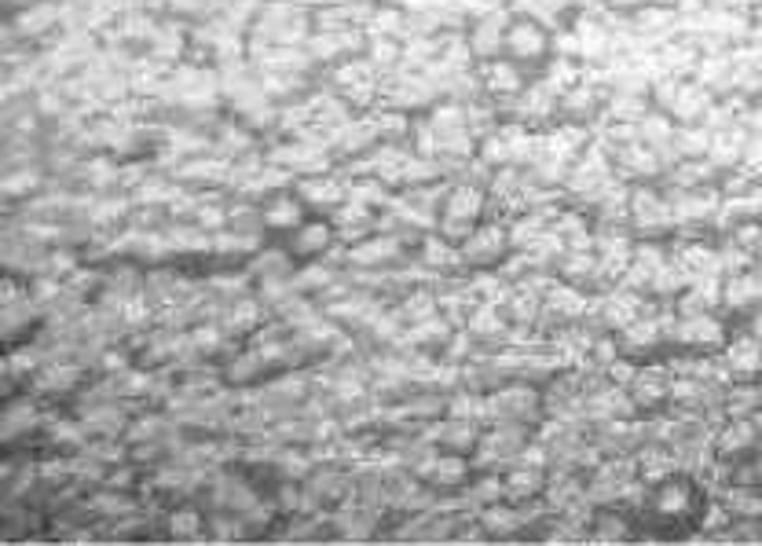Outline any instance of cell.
<instances>
[{
  "label": "cell",
  "mask_w": 762,
  "mask_h": 546,
  "mask_svg": "<svg viewBox=\"0 0 762 546\" xmlns=\"http://www.w3.org/2000/svg\"><path fill=\"white\" fill-rule=\"evenodd\" d=\"M730 327L719 312H678L671 319V352L682 356H711L722 352L730 341Z\"/></svg>",
  "instance_id": "cell-6"
},
{
  "label": "cell",
  "mask_w": 762,
  "mask_h": 546,
  "mask_svg": "<svg viewBox=\"0 0 762 546\" xmlns=\"http://www.w3.org/2000/svg\"><path fill=\"white\" fill-rule=\"evenodd\" d=\"M305 217H308V206L297 192H279L276 198H268L260 206V228L271 235H290Z\"/></svg>",
  "instance_id": "cell-19"
},
{
  "label": "cell",
  "mask_w": 762,
  "mask_h": 546,
  "mask_svg": "<svg viewBox=\"0 0 762 546\" xmlns=\"http://www.w3.org/2000/svg\"><path fill=\"white\" fill-rule=\"evenodd\" d=\"M466 330L476 338V341H484V346H492V341L498 338H506L509 330H514V323H509V316H506V308H498L492 301H484V305H476L473 312L466 316Z\"/></svg>",
  "instance_id": "cell-22"
},
{
  "label": "cell",
  "mask_w": 762,
  "mask_h": 546,
  "mask_svg": "<svg viewBox=\"0 0 762 546\" xmlns=\"http://www.w3.org/2000/svg\"><path fill=\"white\" fill-rule=\"evenodd\" d=\"M605 4L616 8V11H624V16H635L638 8H646V0H605Z\"/></svg>",
  "instance_id": "cell-27"
},
{
  "label": "cell",
  "mask_w": 762,
  "mask_h": 546,
  "mask_svg": "<svg viewBox=\"0 0 762 546\" xmlns=\"http://www.w3.org/2000/svg\"><path fill=\"white\" fill-rule=\"evenodd\" d=\"M627 228L635 239H646V243L675 235L678 224H675L671 198H663L652 184H635L630 187V202H627Z\"/></svg>",
  "instance_id": "cell-5"
},
{
  "label": "cell",
  "mask_w": 762,
  "mask_h": 546,
  "mask_svg": "<svg viewBox=\"0 0 762 546\" xmlns=\"http://www.w3.org/2000/svg\"><path fill=\"white\" fill-rule=\"evenodd\" d=\"M411 470H414V477H419L422 488H429L433 495H462V492H470L476 473H481L470 455H455V451H440V447H433L429 455H422Z\"/></svg>",
  "instance_id": "cell-4"
},
{
  "label": "cell",
  "mask_w": 762,
  "mask_h": 546,
  "mask_svg": "<svg viewBox=\"0 0 762 546\" xmlns=\"http://www.w3.org/2000/svg\"><path fill=\"white\" fill-rule=\"evenodd\" d=\"M349 492L352 481L341 470H312V477H308V495H316L327 506H338L341 498H349Z\"/></svg>",
  "instance_id": "cell-25"
},
{
  "label": "cell",
  "mask_w": 762,
  "mask_h": 546,
  "mask_svg": "<svg viewBox=\"0 0 762 546\" xmlns=\"http://www.w3.org/2000/svg\"><path fill=\"white\" fill-rule=\"evenodd\" d=\"M722 367L730 374V382H762V338H755L744 327V334L725 341Z\"/></svg>",
  "instance_id": "cell-17"
},
{
  "label": "cell",
  "mask_w": 762,
  "mask_h": 546,
  "mask_svg": "<svg viewBox=\"0 0 762 546\" xmlns=\"http://www.w3.org/2000/svg\"><path fill=\"white\" fill-rule=\"evenodd\" d=\"M708 514V492L689 470H671L663 477L649 481L646 503H641V521L663 536H686Z\"/></svg>",
  "instance_id": "cell-1"
},
{
  "label": "cell",
  "mask_w": 762,
  "mask_h": 546,
  "mask_svg": "<svg viewBox=\"0 0 762 546\" xmlns=\"http://www.w3.org/2000/svg\"><path fill=\"white\" fill-rule=\"evenodd\" d=\"M202 528H206V521H202V514H198L195 506L176 509V514L169 517V532H173V536H198Z\"/></svg>",
  "instance_id": "cell-26"
},
{
  "label": "cell",
  "mask_w": 762,
  "mask_h": 546,
  "mask_svg": "<svg viewBox=\"0 0 762 546\" xmlns=\"http://www.w3.org/2000/svg\"><path fill=\"white\" fill-rule=\"evenodd\" d=\"M487 411H492L495 422L521 425V430L535 433V425L546 419V393H543V385L506 382L487 396Z\"/></svg>",
  "instance_id": "cell-7"
},
{
  "label": "cell",
  "mask_w": 762,
  "mask_h": 546,
  "mask_svg": "<svg viewBox=\"0 0 762 546\" xmlns=\"http://www.w3.org/2000/svg\"><path fill=\"white\" fill-rule=\"evenodd\" d=\"M748 144H752V133L741 125H725L719 128V133H711V147H708V158L719 165L722 173H730L733 165H744V154H748Z\"/></svg>",
  "instance_id": "cell-21"
},
{
  "label": "cell",
  "mask_w": 762,
  "mask_h": 546,
  "mask_svg": "<svg viewBox=\"0 0 762 546\" xmlns=\"http://www.w3.org/2000/svg\"><path fill=\"white\" fill-rule=\"evenodd\" d=\"M509 19H514V11H498V8H487V11H481V16L470 19L466 49H470V55L476 59V63H487V59L506 55Z\"/></svg>",
  "instance_id": "cell-14"
},
{
  "label": "cell",
  "mask_w": 762,
  "mask_h": 546,
  "mask_svg": "<svg viewBox=\"0 0 762 546\" xmlns=\"http://www.w3.org/2000/svg\"><path fill=\"white\" fill-rule=\"evenodd\" d=\"M481 436H484V425L476 419H462V414H447V422L436 430V441L433 447L440 451H455V455H476V447H481Z\"/></svg>",
  "instance_id": "cell-20"
},
{
  "label": "cell",
  "mask_w": 762,
  "mask_h": 546,
  "mask_svg": "<svg viewBox=\"0 0 762 546\" xmlns=\"http://www.w3.org/2000/svg\"><path fill=\"white\" fill-rule=\"evenodd\" d=\"M333 243H338V220L330 217H316V213H308V217L297 224V228L286 235V254H290L294 265H316V260H323Z\"/></svg>",
  "instance_id": "cell-11"
},
{
  "label": "cell",
  "mask_w": 762,
  "mask_h": 546,
  "mask_svg": "<svg viewBox=\"0 0 762 546\" xmlns=\"http://www.w3.org/2000/svg\"><path fill=\"white\" fill-rule=\"evenodd\" d=\"M671 385H675V378L667 374L660 363H641L630 371L627 396L635 403L638 414H657V411L671 408Z\"/></svg>",
  "instance_id": "cell-13"
},
{
  "label": "cell",
  "mask_w": 762,
  "mask_h": 546,
  "mask_svg": "<svg viewBox=\"0 0 762 546\" xmlns=\"http://www.w3.org/2000/svg\"><path fill=\"white\" fill-rule=\"evenodd\" d=\"M535 81L532 70H524L521 63H514L509 55H498V59H487V63H476V85L484 89L487 100L495 103H517L528 85Z\"/></svg>",
  "instance_id": "cell-9"
},
{
  "label": "cell",
  "mask_w": 762,
  "mask_h": 546,
  "mask_svg": "<svg viewBox=\"0 0 762 546\" xmlns=\"http://www.w3.org/2000/svg\"><path fill=\"white\" fill-rule=\"evenodd\" d=\"M503 492L509 503H539V498L550 492V470L543 466V462H524V455L514 462V466H506L503 473Z\"/></svg>",
  "instance_id": "cell-16"
},
{
  "label": "cell",
  "mask_w": 762,
  "mask_h": 546,
  "mask_svg": "<svg viewBox=\"0 0 762 546\" xmlns=\"http://www.w3.org/2000/svg\"><path fill=\"white\" fill-rule=\"evenodd\" d=\"M297 195L308 209H341L349 202V192H344L341 181L333 176H305V184L297 187Z\"/></svg>",
  "instance_id": "cell-23"
},
{
  "label": "cell",
  "mask_w": 762,
  "mask_h": 546,
  "mask_svg": "<svg viewBox=\"0 0 762 546\" xmlns=\"http://www.w3.org/2000/svg\"><path fill=\"white\" fill-rule=\"evenodd\" d=\"M506 55L539 78L543 70L557 59V33L550 30V22L524 16V11H514L509 30H506Z\"/></svg>",
  "instance_id": "cell-3"
},
{
  "label": "cell",
  "mask_w": 762,
  "mask_h": 546,
  "mask_svg": "<svg viewBox=\"0 0 762 546\" xmlns=\"http://www.w3.org/2000/svg\"><path fill=\"white\" fill-rule=\"evenodd\" d=\"M487 187L484 184H455L447 187L436 209V235H444L447 243L462 246L470 235L487 220Z\"/></svg>",
  "instance_id": "cell-2"
},
{
  "label": "cell",
  "mask_w": 762,
  "mask_h": 546,
  "mask_svg": "<svg viewBox=\"0 0 762 546\" xmlns=\"http://www.w3.org/2000/svg\"><path fill=\"white\" fill-rule=\"evenodd\" d=\"M605 106H609V89L587 78L572 81L562 96H557V125L587 128L598 122V117H605Z\"/></svg>",
  "instance_id": "cell-10"
},
{
  "label": "cell",
  "mask_w": 762,
  "mask_h": 546,
  "mask_svg": "<svg viewBox=\"0 0 762 546\" xmlns=\"http://www.w3.org/2000/svg\"><path fill=\"white\" fill-rule=\"evenodd\" d=\"M630 528H635V521H630L624 509L601 506L598 514L590 517V532H587V536L598 539V543H612V539H630V536H635Z\"/></svg>",
  "instance_id": "cell-24"
},
{
  "label": "cell",
  "mask_w": 762,
  "mask_h": 546,
  "mask_svg": "<svg viewBox=\"0 0 762 546\" xmlns=\"http://www.w3.org/2000/svg\"><path fill=\"white\" fill-rule=\"evenodd\" d=\"M459 249H462V265L470 271H495L517 254L514 239H509V224H498V220H484Z\"/></svg>",
  "instance_id": "cell-8"
},
{
  "label": "cell",
  "mask_w": 762,
  "mask_h": 546,
  "mask_svg": "<svg viewBox=\"0 0 762 546\" xmlns=\"http://www.w3.org/2000/svg\"><path fill=\"white\" fill-rule=\"evenodd\" d=\"M759 436H762V419H755V414H730V422L714 433L711 451L725 466H737V462H748L759 455Z\"/></svg>",
  "instance_id": "cell-12"
},
{
  "label": "cell",
  "mask_w": 762,
  "mask_h": 546,
  "mask_svg": "<svg viewBox=\"0 0 762 546\" xmlns=\"http://www.w3.org/2000/svg\"><path fill=\"white\" fill-rule=\"evenodd\" d=\"M568 41H572V59H579V63H605V59L612 55V30L605 27V22L583 16L576 19V27L568 30Z\"/></svg>",
  "instance_id": "cell-18"
},
{
  "label": "cell",
  "mask_w": 762,
  "mask_h": 546,
  "mask_svg": "<svg viewBox=\"0 0 762 546\" xmlns=\"http://www.w3.org/2000/svg\"><path fill=\"white\" fill-rule=\"evenodd\" d=\"M762 308V268H741V271H725L722 276V316L733 319H752Z\"/></svg>",
  "instance_id": "cell-15"
}]
</instances>
